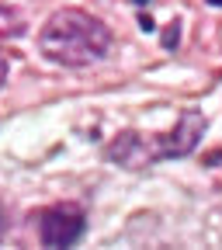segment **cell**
Here are the masks:
<instances>
[{
  "mask_svg": "<svg viewBox=\"0 0 222 250\" xmlns=\"http://www.w3.org/2000/svg\"><path fill=\"white\" fill-rule=\"evenodd\" d=\"M7 73H11V62H7V56L0 52V87L7 83Z\"/></svg>",
  "mask_w": 222,
  "mask_h": 250,
  "instance_id": "obj_6",
  "label": "cell"
},
{
  "mask_svg": "<svg viewBox=\"0 0 222 250\" xmlns=\"http://www.w3.org/2000/svg\"><path fill=\"white\" fill-rule=\"evenodd\" d=\"M28 28V11L18 7V4H7V0H0V42L7 39H21Z\"/></svg>",
  "mask_w": 222,
  "mask_h": 250,
  "instance_id": "obj_5",
  "label": "cell"
},
{
  "mask_svg": "<svg viewBox=\"0 0 222 250\" xmlns=\"http://www.w3.org/2000/svg\"><path fill=\"white\" fill-rule=\"evenodd\" d=\"M205 4H208V7H222V0H205Z\"/></svg>",
  "mask_w": 222,
  "mask_h": 250,
  "instance_id": "obj_9",
  "label": "cell"
},
{
  "mask_svg": "<svg viewBox=\"0 0 222 250\" xmlns=\"http://www.w3.org/2000/svg\"><path fill=\"white\" fill-rule=\"evenodd\" d=\"M35 229L42 247H73L87 233V212L77 202H56L35 212Z\"/></svg>",
  "mask_w": 222,
  "mask_h": 250,
  "instance_id": "obj_3",
  "label": "cell"
},
{
  "mask_svg": "<svg viewBox=\"0 0 222 250\" xmlns=\"http://www.w3.org/2000/svg\"><path fill=\"white\" fill-rule=\"evenodd\" d=\"M111 28L83 7H59L39 28V52L66 70H87L111 56Z\"/></svg>",
  "mask_w": 222,
  "mask_h": 250,
  "instance_id": "obj_1",
  "label": "cell"
},
{
  "mask_svg": "<svg viewBox=\"0 0 222 250\" xmlns=\"http://www.w3.org/2000/svg\"><path fill=\"white\" fill-rule=\"evenodd\" d=\"M205 129H208V118L198 108H184L177 115V125L170 132L149 136V160L160 164V160H181V156H191L198 149Z\"/></svg>",
  "mask_w": 222,
  "mask_h": 250,
  "instance_id": "obj_2",
  "label": "cell"
},
{
  "mask_svg": "<svg viewBox=\"0 0 222 250\" xmlns=\"http://www.w3.org/2000/svg\"><path fill=\"white\" fill-rule=\"evenodd\" d=\"M108 160L125 167V170H142V167H153L149 164V146H146V132H136V129H125L118 132L111 143H108Z\"/></svg>",
  "mask_w": 222,
  "mask_h": 250,
  "instance_id": "obj_4",
  "label": "cell"
},
{
  "mask_svg": "<svg viewBox=\"0 0 222 250\" xmlns=\"http://www.w3.org/2000/svg\"><path fill=\"white\" fill-rule=\"evenodd\" d=\"M132 4H136V7H149V4H153V0H132Z\"/></svg>",
  "mask_w": 222,
  "mask_h": 250,
  "instance_id": "obj_8",
  "label": "cell"
},
{
  "mask_svg": "<svg viewBox=\"0 0 222 250\" xmlns=\"http://www.w3.org/2000/svg\"><path fill=\"white\" fill-rule=\"evenodd\" d=\"M4 229H7V223H4V208H0V236H4Z\"/></svg>",
  "mask_w": 222,
  "mask_h": 250,
  "instance_id": "obj_7",
  "label": "cell"
}]
</instances>
